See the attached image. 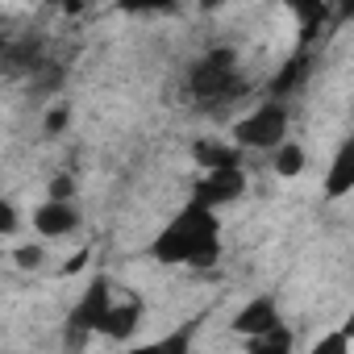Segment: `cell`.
Wrapping results in <instances>:
<instances>
[{"instance_id": "cell-6", "label": "cell", "mask_w": 354, "mask_h": 354, "mask_svg": "<svg viewBox=\"0 0 354 354\" xmlns=\"http://www.w3.org/2000/svg\"><path fill=\"white\" fill-rule=\"evenodd\" d=\"M234 333H242V337H254V333H267V329H275L279 325V304H275V296H254V300H246L238 313H234Z\"/></svg>"}, {"instance_id": "cell-13", "label": "cell", "mask_w": 354, "mask_h": 354, "mask_svg": "<svg viewBox=\"0 0 354 354\" xmlns=\"http://www.w3.org/2000/svg\"><path fill=\"white\" fill-rule=\"evenodd\" d=\"M46 42L42 38H21V42H5V59H0V67H13V71H26L34 75L46 59H42Z\"/></svg>"}, {"instance_id": "cell-18", "label": "cell", "mask_w": 354, "mask_h": 354, "mask_svg": "<svg viewBox=\"0 0 354 354\" xmlns=\"http://www.w3.org/2000/svg\"><path fill=\"white\" fill-rule=\"evenodd\" d=\"M71 196H75V180H71V175H55L50 188H46V201H63V205H71Z\"/></svg>"}, {"instance_id": "cell-12", "label": "cell", "mask_w": 354, "mask_h": 354, "mask_svg": "<svg viewBox=\"0 0 354 354\" xmlns=\"http://www.w3.org/2000/svg\"><path fill=\"white\" fill-rule=\"evenodd\" d=\"M192 158H196V167H205V171L242 167V150H238V146H225V142H217V138H201V142L192 146Z\"/></svg>"}, {"instance_id": "cell-17", "label": "cell", "mask_w": 354, "mask_h": 354, "mask_svg": "<svg viewBox=\"0 0 354 354\" xmlns=\"http://www.w3.org/2000/svg\"><path fill=\"white\" fill-rule=\"evenodd\" d=\"M308 354H350V329H333V333H325Z\"/></svg>"}, {"instance_id": "cell-7", "label": "cell", "mask_w": 354, "mask_h": 354, "mask_svg": "<svg viewBox=\"0 0 354 354\" xmlns=\"http://www.w3.org/2000/svg\"><path fill=\"white\" fill-rule=\"evenodd\" d=\"M80 225V209L75 205H63V201H42L34 209V230L50 242V238H63Z\"/></svg>"}, {"instance_id": "cell-10", "label": "cell", "mask_w": 354, "mask_h": 354, "mask_svg": "<svg viewBox=\"0 0 354 354\" xmlns=\"http://www.w3.org/2000/svg\"><path fill=\"white\" fill-rule=\"evenodd\" d=\"M308 71H313V55H308V50H296V55H292L275 75H271V84H267L271 100H279V104H283V100H288L304 80H308Z\"/></svg>"}, {"instance_id": "cell-22", "label": "cell", "mask_w": 354, "mask_h": 354, "mask_svg": "<svg viewBox=\"0 0 354 354\" xmlns=\"http://www.w3.org/2000/svg\"><path fill=\"white\" fill-rule=\"evenodd\" d=\"M5 42H9V38H5V34H0V59H5Z\"/></svg>"}, {"instance_id": "cell-15", "label": "cell", "mask_w": 354, "mask_h": 354, "mask_svg": "<svg viewBox=\"0 0 354 354\" xmlns=\"http://www.w3.org/2000/svg\"><path fill=\"white\" fill-rule=\"evenodd\" d=\"M275 175H283V180H292V175H300L304 171V146L300 142H283V146H275Z\"/></svg>"}, {"instance_id": "cell-14", "label": "cell", "mask_w": 354, "mask_h": 354, "mask_svg": "<svg viewBox=\"0 0 354 354\" xmlns=\"http://www.w3.org/2000/svg\"><path fill=\"white\" fill-rule=\"evenodd\" d=\"M292 350H296V337H292V329L283 321L275 329H267V333L246 337V354H292Z\"/></svg>"}, {"instance_id": "cell-21", "label": "cell", "mask_w": 354, "mask_h": 354, "mask_svg": "<svg viewBox=\"0 0 354 354\" xmlns=\"http://www.w3.org/2000/svg\"><path fill=\"white\" fill-rule=\"evenodd\" d=\"M63 125H67V109H63V104H55V109L46 113V121H42V129H46V133H59Z\"/></svg>"}, {"instance_id": "cell-4", "label": "cell", "mask_w": 354, "mask_h": 354, "mask_svg": "<svg viewBox=\"0 0 354 354\" xmlns=\"http://www.w3.org/2000/svg\"><path fill=\"white\" fill-rule=\"evenodd\" d=\"M109 304H113V283H109V275H92V283L84 288V296H80L75 308L67 313V350H71V354L84 350L88 337H96L100 317L109 313Z\"/></svg>"}, {"instance_id": "cell-2", "label": "cell", "mask_w": 354, "mask_h": 354, "mask_svg": "<svg viewBox=\"0 0 354 354\" xmlns=\"http://www.w3.org/2000/svg\"><path fill=\"white\" fill-rule=\"evenodd\" d=\"M184 88H188V96H196V100H234V96H242L246 84H242L238 55H234L230 46L209 50L205 59H196V63L188 67Z\"/></svg>"}, {"instance_id": "cell-8", "label": "cell", "mask_w": 354, "mask_h": 354, "mask_svg": "<svg viewBox=\"0 0 354 354\" xmlns=\"http://www.w3.org/2000/svg\"><path fill=\"white\" fill-rule=\"evenodd\" d=\"M138 321H142V304L138 300H113L109 304V313L100 317V337H109V342H125V337H133L138 333Z\"/></svg>"}, {"instance_id": "cell-3", "label": "cell", "mask_w": 354, "mask_h": 354, "mask_svg": "<svg viewBox=\"0 0 354 354\" xmlns=\"http://www.w3.org/2000/svg\"><path fill=\"white\" fill-rule=\"evenodd\" d=\"M288 104L279 100H263L254 113H246L238 125H234V146L238 150H275L288 142Z\"/></svg>"}, {"instance_id": "cell-16", "label": "cell", "mask_w": 354, "mask_h": 354, "mask_svg": "<svg viewBox=\"0 0 354 354\" xmlns=\"http://www.w3.org/2000/svg\"><path fill=\"white\" fill-rule=\"evenodd\" d=\"M13 263H17L21 271H38V267L46 263V246H42V242H21V246L13 250Z\"/></svg>"}, {"instance_id": "cell-5", "label": "cell", "mask_w": 354, "mask_h": 354, "mask_svg": "<svg viewBox=\"0 0 354 354\" xmlns=\"http://www.w3.org/2000/svg\"><path fill=\"white\" fill-rule=\"evenodd\" d=\"M246 192V171L242 167H230V171H205L196 188H192V205L201 209H221V205H234L238 196Z\"/></svg>"}, {"instance_id": "cell-1", "label": "cell", "mask_w": 354, "mask_h": 354, "mask_svg": "<svg viewBox=\"0 0 354 354\" xmlns=\"http://www.w3.org/2000/svg\"><path fill=\"white\" fill-rule=\"evenodd\" d=\"M150 254L167 267H213L221 259V221H217V213L188 201L162 225V234L150 242Z\"/></svg>"}, {"instance_id": "cell-11", "label": "cell", "mask_w": 354, "mask_h": 354, "mask_svg": "<svg viewBox=\"0 0 354 354\" xmlns=\"http://www.w3.org/2000/svg\"><path fill=\"white\" fill-rule=\"evenodd\" d=\"M201 329V317L175 325L167 337H154V342H142V346H129L125 354H192V337Z\"/></svg>"}, {"instance_id": "cell-9", "label": "cell", "mask_w": 354, "mask_h": 354, "mask_svg": "<svg viewBox=\"0 0 354 354\" xmlns=\"http://www.w3.org/2000/svg\"><path fill=\"white\" fill-rule=\"evenodd\" d=\"M354 192V138H346L329 162V175H325V196L329 201H342Z\"/></svg>"}, {"instance_id": "cell-19", "label": "cell", "mask_w": 354, "mask_h": 354, "mask_svg": "<svg viewBox=\"0 0 354 354\" xmlns=\"http://www.w3.org/2000/svg\"><path fill=\"white\" fill-rule=\"evenodd\" d=\"M17 230V209L5 201V196H0V238H5V234H13Z\"/></svg>"}, {"instance_id": "cell-20", "label": "cell", "mask_w": 354, "mask_h": 354, "mask_svg": "<svg viewBox=\"0 0 354 354\" xmlns=\"http://www.w3.org/2000/svg\"><path fill=\"white\" fill-rule=\"evenodd\" d=\"M88 259H92V246L75 250V254H71V259H67V263L59 267V275H75V271H84V263H88Z\"/></svg>"}]
</instances>
